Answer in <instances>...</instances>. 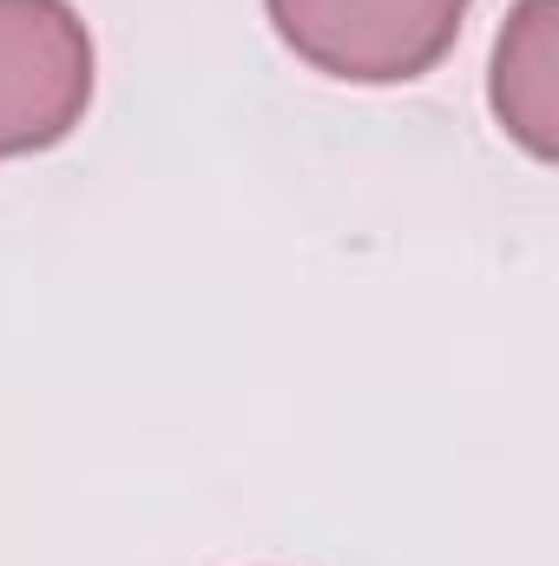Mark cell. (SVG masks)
Wrapping results in <instances>:
<instances>
[{"instance_id":"3957f363","label":"cell","mask_w":559,"mask_h":566,"mask_svg":"<svg viewBox=\"0 0 559 566\" xmlns=\"http://www.w3.org/2000/svg\"><path fill=\"white\" fill-rule=\"evenodd\" d=\"M494 126L527 158H559V0H514L487 66Z\"/></svg>"},{"instance_id":"7a4b0ae2","label":"cell","mask_w":559,"mask_h":566,"mask_svg":"<svg viewBox=\"0 0 559 566\" xmlns=\"http://www.w3.org/2000/svg\"><path fill=\"white\" fill-rule=\"evenodd\" d=\"M99 53L73 0H0V165L73 139Z\"/></svg>"},{"instance_id":"6da1fadb","label":"cell","mask_w":559,"mask_h":566,"mask_svg":"<svg viewBox=\"0 0 559 566\" xmlns=\"http://www.w3.org/2000/svg\"><path fill=\"white\" fill-rule=\"evenodd\" d=\"M474 0H264L277 40L342 86H409L428 80Z\"/></svg>"}]
</instances>
